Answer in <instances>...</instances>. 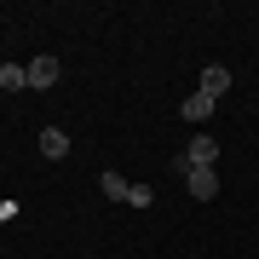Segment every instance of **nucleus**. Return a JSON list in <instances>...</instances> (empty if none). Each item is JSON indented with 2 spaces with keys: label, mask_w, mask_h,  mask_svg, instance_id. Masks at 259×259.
I'll return each instance as SVG.
<instances>
[{
  "label": "nucleus",
  "mask_w": 259,
  "mask_h": 259,
  "mask_svg": "<svg viewBox=\"0 0 259 259\" xmlns=\"http://www.w3.org/2000/svg\"><path fill=\"white\" fill-rule=\"evenodd\" d=\"M213 161H219V144H213L207 133H196V139L185 144V156H173L179 173H190V167H213Z\"/></svg>",
  "instance_id": "obj_1"
},
{
  "label": "nucleus",
  "mask_w": 259,
  "mask_h": 259,
  "mask_svg": "<svg viewBox=\"0 0 259 259\" xmlns=\"http://www.w3.org/2000/svg\"><path fill=\"white\" fill-rule=\"evenodd\" d=\"M29 87H35V93H47V87H58V75H64V64H58L52 52H40V58H29Z\"/></svg>",
  "instance_id": "obj_2"
},
{
  "label": "nucleus",
  "mask_w": 259,
  "mask_h": 259,
  "mask_svg": "<svg viewBox=\"0 0 259 259\" xmlns=\"http://www.w3.org/2000/svg\"><path fill=\"white\" fill-rule=\"evenodd\" d=\"M185 190L196 196V202H213V196H219V173H213V167H190V173H185Z\"/></svg>",
  "instance_id": "obj_3"
},
{
  "label": "nucleus",
  "mask_w": 259,
  "mask_h": 259,
  "mask_svg": "<svg viewBox=\"0 0 259 259\" xmlns=\"http://www.w3.org/2000/svg\"><path fill=\"white\" fill-rule=\"evenodd\" d=\"M196 93H207L213 104H219L225 93H231V69H225V64H207V69H202V87H196Z\"/></svg>",
  "instance_id": "obj_4"
},
{
  "label": "nucleus",
  "mask_w": 259,
  "mask_h": 259,
  "mask_svg": "<svg viewBox=\"0 0 259 259\" xmlns=\"http://www.w3.org/2000/svg\"><path fill=\"white\" fill-rule=\"evenodd\" d=\"M40 156H47V161H64L69 156V133L64 127H40Z\"/></svg>",
  "instance_id": "obj_5"
},
{
  "label": "nucleus",
  "mask_w": 259,
  "mask_h": 259,
  "mask_svg": "<svg viewBox=\"0 0 259 259\" xmlns=\"http://www.w3.org/2000/svg\"><path fill=\"white\" fill-rule=\"evenodd\" d=\"M179 115H185V121H196V127H202V121L213 115V98H207V93H190L185 104H179Z\"/></svg>",
  "instance_id": "obj_6"
},
{
  "label": "nucleus",
  "mask_w": 259,
  "mask_h": 259,
  "mask_svg": "<svg viewBox=\"0 0 259 259\" xmlns=\"http://www.w3.org/2000/svg\"><path fill=\"white\" fill-rule=\"evenodd\" d=\"M29 87V69L23 64H0V93H23Z\"/></svg>",
  "instance_id": "obj_7"
},
{
  "label": "nucleus",
  "mask_w": 259,
  "mask_h": 259,
  "mask_svg": "<svg viewBox=\"0 0 259 259\" xmlns=\"http://www.w3.org/2000/svg\"><path fill=\"white\" fill-rule=\"evenodd\" d=\"M98 185H104V196H110V202H127V190H133V179H121V173H104Z\"/></svg>",
  "instance_id": "obj_8"
},
{
  "label": "nucleus",
  "mask_w": 259,
  "mask_h": 259,
  "mask_svg": "<svg viewBox=\"0 0 259 259\" xmlns=\"http://www.w3.org/2000/svg\"><path fill=\"white\" fill-rule=\"evenodd\" d=\"M127 207H156V190H150V185H133L127 190Z\"/></svg>",
  "instance_id": "obj_9"
}]
</instances>
